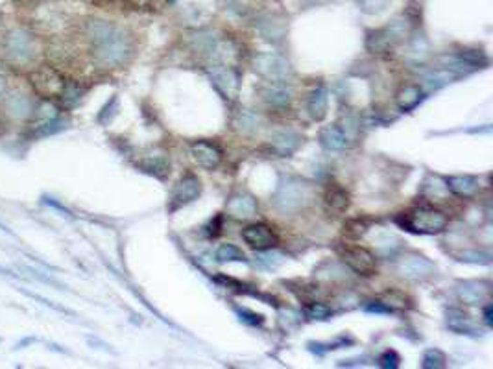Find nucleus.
<instances>
[{"mask_svg":"<svg viewBox=\"0 0 493 369\" xmlns=\"http://www.w3.org/2000/svg\"><path fill=\"white\" fill-rule=\"evenodd\" d=\"M87 36L94 59L103 67H120L134 52L129 34L115 22L93 19L87 22Z\"/></svg>","mask_w":493,"mask_h":369,"instance_id":"1","label":"nucleus"},{"mask_svg":"<svg viewBox=\"0 0 493 369\" xmlns=\"http://www.w3.org/2000/svg\"><path fill=\"white\" fill-rule=\"evenodd\" d=\"M314 200V187L298 178H287L273 194V205L283 215H294Z\"/></svg>","mask_w":493,"mask_h":369,"instance_id":"2","label":"nucleus"},{"mask_svg":"<svg viewBox=\"0 0 493 369\" xmlns=\"http://www.w3.org/2000/svg\"><path fill=\"white\" fill-rule=\"evenodd\" d=\"M447 222L449 220L442 210L431 209V207H417L397 218V224L417 235H438L445 229Z\"/></svg>","mask_w":493,"mask_h":369,"instance_id":"3","label":"nucleus"},{"mask_svg":"<svg viewBox=\"0 0 493 369\" xmlns=\"http://www.w3.org/2000/svg\"><path fill=\"white\" fill-rule=\"evenodd\" d=\"M4 48H6V54L10 56L11 62L30 63L36 59V54H37L36 39H34V36H31L30 31L22 30V28L11 30L10 34L6 36Z\"/></svg>","mask_w":493,"mask_h":369,"instance_id":"4","label":"nucleus"},{"mask_svg":"<svg viewBox=\"0 0 493 369\" xmlns=\"http://www.w3.org/2000/svg\"><path fill=\"white\" fill-rule=\"evenodd\" d=\"M394 272L406 281H423L434 273V264L417 253H405L394 261Z\"/></svg>","mask_w":493,"mask_h":369,"instance_id":"5","label":"nucleus"},{"mask_svg":"<svg viewBox=\"0 0 493 369\" xmlns=\"http://www.w3.org/2000/svg\"><path fill=\"white\" fill-rule=\"evenodd\" d=\"M255 72L272 83H285L292 74L287 59L278 54H261L255 57Z\"/></svg>","mask_w":493,"mask_h":369,"instance_id":"6","label":"nucleus"},{"mask_svg":"<svg viewBox=\"0 0 493 369\" xmlns=\"http://www.w3.org/2000/svg\"><path fill=\"white\" fill-rule=\"evenodd\" d=\"M200 192H201L200 180H198L194 174L183 175V178L178 181V184L174 187V190H172L169 210L170 212H174V210H178L180 207L187 205V203H190V201H194L196 198L200 196Z\"/></svg>","mask_w":493,"mask_h":369,"instance_id":"7","label":"nucleus"},{"mask_svg":"<svg viewBox=\"0 0 493 369\" xmlns=\"http://www.w3.org/2000/svg\"><path fill=\"white\" fill-rule=\"evenodd\" d=\"M406 36V24L401 21H396L394 24L386 26L383 30H377L368 37V48L373 52H386Z\"/></svg>","mask_w":493,"mask_h":369,"instance_id":"8","label":"nucleus"},{"mask_svg":"<svg viewBox=\"0 0 493 369\" xmlns=\"http://www.w3.org/2000/svg\"><path fill=\"white\" fill-rule=\"evenodd\" d=\"M242 238L246 242L248 246L257 249V252H264V249H272L276 246V235L272 233V229L264 224H255V226H248L246 229L242 231Z\"/></svg>","mask_w":493,"mask_h":369,"instance_id":"9","label":"nucleus"},{"mask_svg":"<svg viewBox=\"0 0 493 369\" xmlns=\"http://www.w3.org/2000/svg\"><path fill=\"white\" fill-rule=\"evenodd\" d=\"M190 155H192V159H194L198 166L206 170H215L222 163V152L218 150V146L206 143V140L192 144L190 146Z\"/></svg>","mask_w":493,"mask_h":369,"instance_id":"10","label":"nucleus"},{"mask_svg":"<svg viewBox=\"0 0 493 369\" xmlns=\"http://www.w3.org/2000/svg\"><path fill=\"white\" fill-rule=\"evenodd\" d=\"M344 262L360 275H371L376 272V256L364 247H353L344 253Z\"/></svg>","mask_w":493,"mask_h":369,"instance_id":"11","label":"nucleus"},{"mask_svg":"<svg viewBox=\"0 0 493 369\" xmlns=\"http://www.w3.org/2000/svg\"><path fill=\"white\" fill-rule=\"evenodd\" d=\"M4 108L6 113L10 115L11 118H15V120H26L36 111L31 98L26 92H13V94H10V96L6 98Z\"/></svg>","mask_w":493,"mask_h":369,"instance_id":"12","label":"nucleus"},{"mask_svg":"<svg viewBox=\"0 0 493 369\" xmlns=\"http://www.w3.org/2000/svg\"><path fill=\"white\" fill-rule=\"evenodd\" d=\"M211 78L213 83L216 85V89L224 94L226 98H235L236 92H238V78H236L235 72L229 67H224V65H216L211 71Z\"/></svg>","mask_w":493,"mask_h":369,"instance_id":"13","label":"nucleus"},{"mask_svg":"<svg viewBox=\"0 0 493 369\" xmlns=\"http://www.w3.org/2000/svg\"><path fill=\"white\" fill-rule=\"evenodd\" d=\"M458 298L468 305H480L490 298V284L484 281H466L458 287Z\"/></svg>","mask_w":493,"mask_h":369,"instance_id":"14","label":"nucleus"},{"mask_svg":"<svg viewBox=\"0 0 493 369\" xmlns=\"http://www.w3.org/2000/svg\"><path fill=\"white\" fill-rule=\"evenodd\" d=\"M227 215L233 216V218H238V220L253 218V216L257 215V201L248 194L233 196L229 203H227Z\"/></svg>","mask_w":493,"mask_h":369,"instance_id":"15","label":"nucleus"},{"mask_svg":"<svg viewBox=\"0 0 493 369\" xmlns=\"http://www.w3.org/2000/svg\"><path fill=\"white\" fill-rule=\"evenodd\" d=\"M324 205L329 215H344L345 210H348V207H350V194H348L342 187H338V184H333V187H329L327 192H325Z\"/></svg>","mask_w":493,"mask_h":369,"instance_id":"16","label":"nucleus"},{"mask_svg":"<svg viewBox=\"0 0 493 369\" xmlns=\"http://www.w3.org/2000/svg\"><path fill=\"white\" fill-rule=\"evenodd\" d=\"M447 187L460 198H473L478 192V181L471 175H451L447 178Z\"/></svg>","mask_w":493,"mask_h":369,"instance_id":"17","label":"nucleus"},{"mask_svg":"<svg viewBox=\"0 0 493 369\" xmlns=\"http://www.w3.org/2000/svg\"><path fill=\"white\" fill-rule=\"evenodd\" d=\"M320 140L327 150H344L350 144V135L344 128H340L338 124H334L322 131Z\"/></svg>","mask_w":493,"mask_h":369,"instance_id":"18","label":"nucleus"},{"mask_svg":"<svg viewBox=\"0 0 493 369\" xmlns=\"http://www.w3.org/2000/svg\"><path fill=\"white\" fill-rule=\"evenodd\" d=\"M34 80H36L34 83H36L37 91L45 92V94H54V92L59 94L62 92L63 82L54 71H41Z\"/></svg>","mask_w":493,"mask_h":369,"instance_id":"19","label":"nucleus"},{"mask_svg":"<svg viewBox=\"0 0 493 369\" xmlns=\"http://www.w3.org/2000/svg\"><path fill=\"white\" fill-rule=\"evenodd\" d=\"M308 113L314 120H324L327 115V91L324 87H318L310 92L308 98Z\"/></svg>","mask_w":493,"mask_h":369,"instance_id":"20","label":"nucleus"},{"mask_svg":"<svg viewBox=\"0 0 493 369\" xmlns=\"http://www.w3.org/2000/svg\"><path fill=\"white\" fill-rule=\"evenodd\" d=\"M423 100V91L417 85H406L397 94V106L401 111H412Z\"/></svg>","mask_w":493,"mask_h":369,"instance_id":"21","label":"nucleus"},{"mask_svg":"<svg viewBox=\"0 0 493 369\" xmlns=\"http://www.w3.org/2000/svg\"><path fill=\"white\" fill-rule=\"evenodd\" d=\"M262 94H264V100L270 106H276V108L288 106V102H290V91L285 87V83H272V87L264 89Z\"/></svg>","mask_w":493,"mask_h":369,"instance_id":"22","label":"nucleus"},{"mask_svg":"<svg viewBox=\"0 0 493 369\" xmlns=\"http://www.w3.org/2000/svg\"><path fill=\"white\" fill-rule=\"evenodd\" d=\"M83 94H85V89L82 85H78L74 82H63L62 92H59V98L65 108H76L78 103L82 102Z\"/></svg>","mask_w":493,"mask_h":369,"instance_id":"23","label":"nucleus"},{"mask_svg":"<svg viewBox=\"0 0 493 369\" xmlns=\"http://www.w3.org/2000/svg\"><path fill=\"white\" fill-rule=\"evenodd\" d=\"M272 143L279 154H290L299 146V137L292 131H281L273 137Z\"/></svg>","mask_w":493,"mask_h":369,"instance_id":"24","label":"nucleus"},{"mask_svg":"<svg viewBox=\"0 0 493 369\" xmlns=\"http://www.w3.org/2000/svg\"><path fill=\"white\" fill-rule=\"evenodd\" d=\"M216 259L220 262H231V261H238L244 262L246 261V255L238 249V247L231 246V244H224L222 247H218L216 252Z\"/></svg>","mask_w":493,"mask_h":369,"instance_id":"25","label":"nucleus"},{"mask_svg":"<svg viewBox=\"0 0 493 369\" xmlns=\"http://www.w3.org/2000/svg\"><path fill=\"white\" fill-rule=\"evenodd\" d=\"M449 327L460 334L468 333L469 328H471L468 323V316L460 312V310H451V314H449Z\"/></svg>","mask_w":493,"mask_h":369,"instance_id":"26","label":"nucleus"},{"mask_svg":"<svg viewBox=\"0 0 493 369\" xmlns=\"http://www.w3.org/2000/svg\"><path fill=\"white\" fill-rule=\"evenodd\" d=\"M445 366V356H443L442 351H438V349H429L425 353V356H423V368L427 369H438V368H443Z\"/></svg>","mask_w":493,"mask_h":369,"instance_id":"27","label":"nucleus"},{"mask_svg":"<svg viewBox=\"0 0 493 369\" xmlns=\"http://www.w3.org/2000/svg\"><path fill=\"white\" fill-rule=\"evenodd\" d=\"M305 314H307L310 319H327L331 316V308L324 303H310L307 308H305Z\"/></svg>","mask_w":493,"mask_h":369,"instance_id":"28","label":"nucleus"},{"mask_svg":"<svg viewBox=\"0 0 493 369\" xmlns=\"http://www.w3.org/2000/svg\"><path fill=\"white\" fill-rule=\"evenodd\" d=\"M390 0H359V6L366 13H379L388 6Z\"/></svg>","mask_w":493,"mask_h":369,"instance_id":"29","label":"nucleus"},{"mask_svg":"<svg viewBox=\"0 0 493 369\" xmlns=\"http://www.w3.org/2000/svg\"><path fill=\"white\" fill-rule=\"evenodd\" d=\"M379 362L383 368H397V364H399V356H397L394 351H386V353L380 356Z\"/></svg>","mask_w":493,"mask_h":369,"instance_id":"30","label":"nucleus"},{"mask_svg":"<svg viewBox=\"0 0 493 369\" xmlns=\"http://www.w3.org/2000/svg\"><path fill=\"white\" fill-rule=\"evenodd\" d=\"M462 261L466 262H480V264H488L490 255L486 253H464Z\"/></svg>","mask_w":493,"mask_h":369,"instance_id":"31","label":"nucleus"},{"mask_svg":"<svg viewBox=\"0 0 493 369\" xmlns=\"http://www.w3.org/2000/svg\"><path fill=\"white\" fill-rule=\"evenodd\" d=\"M238 124H244V126H241V128L246 129V131H250V129H253L255 126H257V118L253 117V115H250V113H246V111H244V113L241 115V122H238Z\"/></svg>","mask_w":493,"mask_h":369,"instance_id":"32","label":"nucleus"},{"mask_svg":"<svg viewBox=\"0 0 493 369\" xmlns=\"http://www.w3.org/2000/svg\"><path fill=\"white\" fill-rule=\"evenodd\" d=\"M129 4L137 6V8H154L161 2V0H128Z\"/></svg>","mask_w":493,"mask_h":369,"instance_id":"33","label":"nucleus"},{"mask_svg":"<svg viewBox=\"0 0 493 369\" xmlns=\"http://www.w3.org/2000/svg\"><path fill=\"white\" fill-rule=\"evenodd\" d=\"M484 312H486V323L492 325V305H488V307L484 308Z\"/></svg>","mask_w":493,"mask_h":369,"instance_id":"34","label":"nucleus"},{"mask_svg":"<svg viewBox=\"0 0 493 369\" xmlns=\"http://www.w3.org/2000/svg\"><path fill=\"white\" fill-rule=\"evenodd\" d=\"M4 92H6V80L0 76V98L4 96Z\"/></svg>","mask_w":493,"mask_h":369,"instance_id":"35","label":"nucleus"}]
</instances>
